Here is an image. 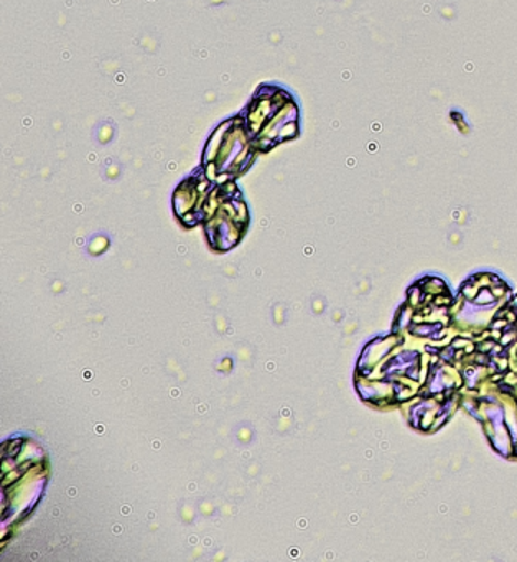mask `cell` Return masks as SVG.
I'll return each instance as SVG.
<instances>
[{
  "label": "cell",
  "mask_w": 517,
  "mask_h": 562,
  "mask_svg": "<svg viewBox=\"0 0 517 562\" xmlns=\"http://www.w3.org/2000/svg\"><path fill=\"white\" fill-rule=\"evenodd\" d=\"M246 130L257 150L272 149L283 140L292 139L296 127V108L285 91L276 87L260 88L247 108Z\"/></svg>",
  "instance_id": "obj_1"
},
{
  "label": "cell",
  "mask_w": 517,
  "mask_h": 562,
  "mask_svg": "<svg viewBox=\"0 0 517 562\" xmlns=\"http://www.w3.org/2000/svg\"><path fill=\"white\" fill-rule=\"evenodd\" d=\"M254 146L247 133L246 124L240 120H231L221 124L211 140H207L204 159L216 173H236L250 166L254 159Z\"/></svg>",
  "instance_id": "obj_2"
}]
</instances>
